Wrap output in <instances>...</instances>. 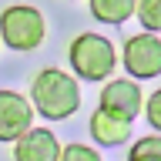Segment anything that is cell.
I'll return each instance as SVG.
<instances>
[{
    "label": "cell",
    "mask_w": 161,
    "mask_h": 161,
    "mask_svg": "<svg viewBox=\"0 0 161 161\" xmlns=\"http://www.w3.org/2000/svg\"><path fill=\"white\" fill-rule=\"evenodd\" d=\"M30 101L40 118L47 121H67L80 108V87L74 74H64L57 67H44L30 84Z\"/></svg>",
    "instance_id": "obj_1"
},
{
    "label": "cell",
    "mask_w": 161,
    "mask_h": 161,
    "mask_svg": "<svg viewBox=\"0 0 161 161\" xmlns=\"http://www.w3.org/2000/svg\"><path fill=\"white\" fill-rule=\"evenodd\" d=\"M70 67L77 74L80 80H108L118 67V54H114V44L108 37H101V34H77V37L70 40Z\"/></svg>",
    "instance_id": "obj_2"
},
{
    "label": "cell",
    "mask_w": 161,
    "mask_h": 161,
    "mask_svg": "<svg viewBox=\"0 0 161 161\" xmlns=\"http://www.w3.org/2000/svg\"><path fill=\"white\" fill-rule=\"evenodd\" d=\"M0 37H3V47L10 50H37L47 37V20L37 7L30 3H14L0 14Z\"/></svg>",
    "instance_id": "obj_3"
},
{
    "label": "cell",
    "mask_w": 161,
    "mask_h": 161,
    "mask_svg": "<svg viewBox=\"0 0 161 161\" xmlns=\"http://www.w3.org/2000/svg\"><path fill=\"white\" fill-rule=\"evenodd\" d=\"M124 70L138 80H151L161 74V37L154 30L124 40Z\"/></svg>",
    "instance_id": "obj_4"
},
{
    "label": "cell",
    "mask_w": 161,
    "mask_h": 161,
    "mask_svg": "<svg viewBox=\"0 0 161 161\" xmlns=\"http://www.w3.org/2000/svg\"><path fill=\"white\" fill-rule=\"evenodd\" d=\"M34 101L17 91H0V141H17L34 128Z\"/></svg>",
    "instance_id": "obj_5"
},
{
    "label": "cell",
    "mask_w": 161,
    "mask_h": 161,
    "mask_svg": "<svg viewBox=\"0 0 161 161\" xmlns=\"http://www.w3.org/2000/svg\"><path fill=\"white\" fill-rule=\"evenodd\" d=\"M101 108L108 111H118V114H124V118H138L141 111H144V94H141L138 87V77H114L104 84V91H101Z\"/></svg>",
    "instance_id": "obj_6"
},
{
    "label": "cell",
    "mask_w": 161,
    "mask_h": 161,
    "mask_svg": "<svg viewBox=\"0 0 161 161\" xmlns=\"http://www.w3.org/2000/svg\"><path fill=\"white\" fill-rule=\"evenodd\" d=\"M60 154L64 148L50 128H30L14 141V161H60Z\"/></svg>",
    "instance_id": "obj_7"
},
{
    "label": "cell",
    "mask_w": 161,
    "mask_h": 161,
    "mask_svg": "<svg viewBox=\"0 0 161 161\" xmlns=\"http://www.w3.org/2000/svg\"><path fill=\"white\" fill-rule=\"evenodd\" d=\"M131 124L134 121L124 118V114H118V111H108V108H101L91 114V138L97 141L101 148H118V144H124V141L131 138Z\"/></svg>",
    "instance_id": "obj_8"
},
{
    "label": "cell",
    "mask_w": 161,
    "mask_h": 161,
    "mask_svg": "<svg viewBox=\"0 0 161 161\" xmlns=\"http://www.w3.org/2000/svg\"><path fill=\"white\" fill-rule=\"evenodd\" d=\"M138 14V0H91V17L101 24H124Z\"/></svg>",
    "instance_id": "obj_9"
},
{
    "label": "cell",
    "mask_w": 161,
    "mask_h": 161,
    "mask_svg": "<svg viewBox=\"0 0 161 161\" xmlns=\"http://www.w3.org/2000/svg\"><path fill=\"white\" fill-rule=\"evenodd\" d=\"M128 161H161V131L148 134V138H138L128 151Z\"/></svg>",
    "instance_id": "obj_10"
},
{
    "label": "cell",
    "mask_w": 161,
    "mask_h": 161,
    "mask_svg": "<svg viewBox=\"0 0 161 161\" xmlns=\"http://www.w3.org/2000/svg\"><path fill=\"white\" fill-rule=\"evenodd\" d=\"M138 20L144 30L161 34V0H138Z\"/></svg>",
    "instance_id": "obj_11"
},
{
    "label": "cell",
    "mask_w": 161,
    "mask_h": 161,
    "mask_svg": "<svg viewBox=\"0 0 161 161\" xmlns=\"http://www.w3.org/2000/svg\"><path fill=\"white\" fill-rule=\"evenodd\" d=\"M60 161H104V158L94 148H87V144H67L64 154H60Z\"/></svg>",
    "instance_id": "obj_12"
},
{
    "label": "cell",
    "mask_w": 161,
    "mask_h": 161,
    "mask_svg": "<svg viewBox=\"0 0 161 161\" xmlns=\"http://www.w3.org/2000/svg\"><path fill=\"white\" fill-rule=\"evenodd\" d=\"M144 118H148V124L154 131H161V87L144 101Z\"/></svg>",
    "instance_id": "obj_13"
},
{
    "label": "cell",
    "mask_w": 161,
    "mask_h": 161,
    "mask_svg": "<svg viewBox=\"0 0 161 161\" xmlns=\"http://www.w3.org/2000/svg\"><path fill=\"white\" fill-rule=\"evenodd\" d=\"M0 44H3V37H0Z\"/></svg>",
    "instance_id": "obj_14"
}]
</instances>
